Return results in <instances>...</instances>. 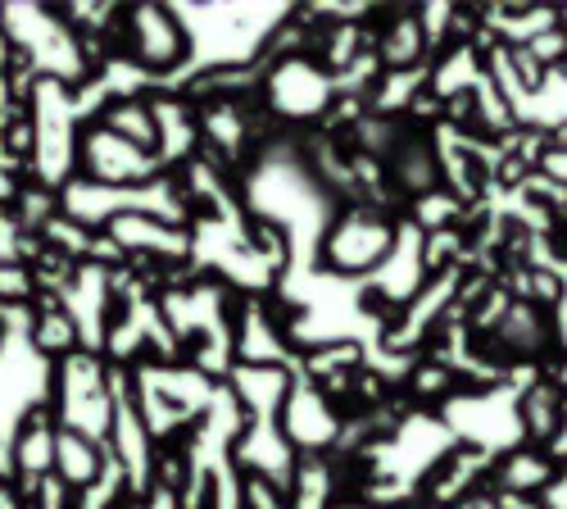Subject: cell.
<instances>
[{
    "mask_svg": "<svg viewBox=\"0 0 567 509\" xmlns=\"http://www.w3.org/2000/svg\"><path fill=\"white\" fill-rule=\"evenodd\" d=\"M123 45L132 51L136 64L146 69H177L182 60H192V32H186L182 10L173 6H132L118 14Z\"/></svg>",
    "mask_w": 567,
    "mask_h": 509,
    "instance_id": "obj_1",
    "label": "cell"
},
{
    "mask_svg": "<svg viewBox=\"0 0 567 509\" xmlns=\"http://www.w3.org/2000/svg\"><path fill=\"white\" fill-rule=\"evenodd\" d=\"M159 155L132 146L127 136H118L105 123H91L82 132V151H78V169L86 173V182H101V187H146V177L155 173Z\"/></svg>",
    "mask_w": 567,
    "mask_h": 509,
    "instance_id": "obj_2",
    "label": "cell"
},
{
    "mask_svg": "<svg viewBox=\"0 0 567 509\" xmlns=\"http://www.w3.org/2000/svg\"><path fill=\"white\" fill-rule=\"evenodd\" d=\"M101 474H105L101 441H91L73 428H60V437H55V478L64 487H91Z\"/></svg>",
    "mask_w": 567,
    "mask_h": 509,
    "instance_id": "obj_3",
    "label": "cell"
},
{
    "mask_svg": "<svg viewBox=\"0 0 567 509\" xmlns=\"http://www.w3.org/2000/svg\"><path fill=\"white\" fill-rule=\"evenodd\" d=\"M105 128H114L118 136H127L132 146L159 155V119H155V101H114L101 119Z\"/></svg>",
    "mask_w": 567,
    "mask_h": 509,
    "instance_id": "obj_4",
    "label": "cell"
},
{
    "mask_svg": "<svg viewBox=\"0 0 567 509\" xmlns=\"http://www.w3.org/2000/svg\"><path fill=\"white\" fill-rule=\"evenodd\" d=\"M55 437L60 432H23L19 441H14V459L23 469H32V474H45V469H55Z\"/></svg>",
    "mask_w": 567,
    "mask_h": 509,
    "instance_id": "obj_5",
    "label": "cell"
},
{
    "mask_svg": "<svg viewBox=\"0 0 567 509\" xmlns=\"http://www.w3.org/2000/svg\"><path fill=\"white\" fill-rule=\"evenodd\" d=\"M136 509H177V505H173V496H168V491H155L146 505H136Z\"/></svg>",
    "mask_w": 567,
    "mask_h": 509,
    "instance_id": "obj_6",
    "label": "cell"
}]
</instances>
